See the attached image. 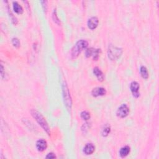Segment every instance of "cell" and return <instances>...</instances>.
Masks as SVG:
<instances>
[{
	"mask_svg": "<svg viewBox=\"0 0 159 159\" xmlns=\"http://www.w3.org/2000/svg\"><path fill=\"white\" fill-rule=\"evenodd\" d=\"M106 93V89L103 87H97L94 88L91 91V95L93 96L98 97L100 96H104Z\"/></svg>",
	"mask_w": 159,
	"mask_h": 159,
	"instance_id": "cell-8",
	"label": "cell"
},
{
	"mask_svg": "<svg viewBox=\"0 0 159 159\" xmlns=\"http://www.w3.org/2000/svg\"><path fill=\"white\" fill-rule=\"evenodd\" d=\"M63 96L64 99V103L66 106L67 108L69 110L72 107V100L70 97V92L68 91V88L66 84H63Z\"/></svg>",
	"mask_w": 159,
	"mask_h": 159,
	"instance_id": "cell-4",
	"label": "cell"
},
{
	"mask_svg": "<svg viewBox=\"0 0 159 159\" xmlns=\"http://www.w3.org/2000/svg\"><path fill=\"white\" fill-rule=\"evenodd\" d=\"M46 158H56V156L54 153H49V154H48V155L46 156Z\"/></svg>",
	"mask_w": 159,
	"mask_h": 159,
	"instance_id": "cell-22",
	"label": "cell"
},
{
	"mask_svg": "<svg viewBox=\"0 0 159 159\" xmlns=\"http://www.w3.org/2000/svg\"><path fill=\"white\" fill-rule=\"evenodd\" d=\"M56 10H54V14H53V19H54V21L56 23H57L59 24H60V22L59 21V18H57V14H56Z\"/></svg>",
	"mask_w": 159,
	"mask_h": 159,
	"instance_id": "cell-20",
	"label": "cell"
},
{
	"mask_svg": "<svg viewBox=\"0 0 159 159\" xmlns=\"http://www.w3.org/2000/svg\"><path fill=\"white\" fill-rule=\"evenodd\" d=\"M36 147L39 152H43L47 147V142L44 139H39L36 142Z\"/></svg>",
	"mask_w": 159,
	"mask_h": 159,
	"instance_id": "cell-9",
	"label": "cell"
},
{
	"mask_svg": "<svg viewBox=\"0 0 159 159\" xmlns=\"http://www.w3.org/2000/svg\"><path fill=\"white\" fill-rule=\"evenodd\" d=\"M111 132V127L108 124H106L104 126L103 128L101 130V134L103 137H106L109 135V134Z\"/></svg>",
	"mask_w": 159,
	"mask_h": 159,
	"instance_id": "cell-15",
	"label": "cell"
},
{
	"mask_svg": "<svg viewBox=\"0 0 159 159\" xmlns=\"http://www.w3.org/2000/svg\"><path fill=\"white\" fill-rule=\"evenodd\" d=\"M98 19L96 17H92L88 19V26L89 29L93 30L96 29L98 25Z\"/></svg>",
	"mask_w": 159,
	"mask_h": 159,
	"instance_id": "cell-10",
	"label": "cell"
},
{
	"mask_svg": "<svg viewBox=\"0 0 159 159\" xmlns=\"http://www.w3.org/2000/svg\"><path fill=\"white\" fill-rule=\"evenodd\" d=\"M140 73L142 77L144 79H147L149 78V72L147 69L144 66H142L140 68Z\"/></svg>",
	"mask_w": 159,
	"mask_h": 159,
	"instance_id": "cell-16",
	"label": "cell"
},
{
	"mask_svg": "<svg viewBox=\"0 0 159 159\" xmlns=\"http://www.w3.org/2000/svg\"><path fill=\"white\" fill-rule=\"evenodd\" d=\"M31 113L32 116H33L34 119H35L36 121L38 122L39 124L41 126L45 131H46L48 135L50 136V128L48 127V125L47 123L46 119L44 117V116L35 109H32Z\"/></svg>",
	"mask_w": 159,
	"mask_h": 159,
	"instance_id": "cell-1",
	"label": "cell"
},
{
	"mask_svg": "<svg viewBox=\"0 0 159 159\" xmlns=\"http://www.w3.org/2000/svg\"><path fill=\"white\" fill-rule=\"evenodd\" d=\"M122 53H123V50L121 48L115 47L111 45L109 47L108 57L112 60H115L119 58Z\"/></svg>",
	"mask_w": 159,
	"mask_h": 159,
	"instance_id": "cell-3",
	"label": "cell"
},
{
	"mask_svg": "<svg viewBox=\"0 0 159 159\" xmlns=\"http://www.w3.org/2000/svg\"><path fill=\"white\" fill-rule=\"evenodd\" d=\"M88 43L85 40H80L76 42L75 46L72 49L71 55L73 59H76L83 50L87 48Z\"/></svg>",
	"mask_w": 159,
	"mask_h": 159,
	"instance_id": "cell-2",
	"label": "cell"
},
{
	"mask_svg": "<svg viewBox=\"0 0 159 159\" xmlns=\"http://www.w3.org/2000/svg\"><path fill=\"white\" fill-rule=\"evenodd\" d=\"M93 73L97 77L98 80L100 81H103L104 79V76L103 73L101 72V70L98 67H95L93 69Z\"/></svg>",
	"mask_w": 159,
	"mask_h": 159,
	"instance_id": "cell-12",
	"label": "cell"
},
{
	"mask_svg": "<svg viewBox=\"0 0 159 159\" xmlns=\"http://www.w3.org/2000/svg\"><path fill=\"white\" fill-rule=\"evenodd\" d=\"M10 10H11L10 9V8H8V11H9L10 16V18H11V21H12V22H13V24H16L18 23V20H17V19H16V18L14 17V16H13V14H12V13H11Z\"/></svg>",
	"mask_w": 159,
	"mask_h": 159,
	"instance_id": "cell-19",
	"label": "cell"
},
{
	"mask_svg": "<svg viewBox=\"0 0 159 159\" xmlns=\"http://www.w3.org/2000/svg\"><path fill=\"white\" fill-rule=\"evenodd\" d=\"M41 3H42V6L43 7V9H44V11H46L47 9V1H42Z\"/></svg>",
	"mask_w": 159,
	"mask_h": 159,
	"instance_id": "cell-21",
	"label": "cell"
},
{
	"mask_svg": "<svg viewBox=\"0 0 159 159\" xmlns=\"http://www.w3.org/2000/svg\"><path fill=\"white\" fill-rule=\"evenodd\" d=\"M130 151V148L129 146L128 145L124 146L120 149V151H119L120 156L121 157H126L129 154Z\"/></svg>",
	"mask_w": 159,
	"mask_h": 159,
	"instance_id": "cell-13",
	"label": "cell"
},
{
	"mask_svg": "<svg viewBox=\"0 0 159 159\" xmlns=\"http://www.w3.org/2000/svg\"><path fill=\"white\" fill-rule=\"evenodd\" d=\"M95 150V147L93 144H87L83 149V152L86 155H91Z\"/></svg>",
	"mask_w": 159,
	"mask_h": 159,
	"instance_id": "cell-11",
	"label": "cell"
},
{
	"mask_svg": "<svg viewBox=\"0 0 159 159\" xmlns=\"http://www.w3.org/2000/svg\"><path fill=\"white\" fill-rule=\"evenodd\" d=\"M139 88H140L139 84L137 81H132V82L130 83V91H131L133 96L135 98H139L140 96V93L139 92Z\"/></svg>",
	"mask_w": 159,
	"mask_h": 159,
	"instance_id": "cell-7",
	"label": "cell"
},
{
	"mask_svg": "<svg viewBox=\"0 0 159 159\" xmlns=\"http://www.w3.org/2000/svg\"><path fill=\"white\" fill-rule=\"evenodd\" d=\"M13 9L14 11L18 14H22L23 13V7L19 5V4L18 2H13Z\"/></svg>",
	"mask_w": 159,
	"mask_h": 159,
	"instance_id": "cell-14",
	"label": "cell"
},
{
	"mask_svg": "<svg viewBox=\"0 0 159 159\" xmlns=\"http://www.w3.org/2000/svg\"><path fill=\"white\" fill-rule=\"evenodd\" d=\"M80 115H81V118H82V119L84 120L87 121V120L89 119V118H90V114H89V113H88L87 111H84L83 112H81Z\"/></svg>",
	"mask_w": 159,
	"mask_h": 159,
	"instance_id": "cell-17",
	"label": "cell"
},
{
	"mask_svg": "<svg viewBox=\"0 0 159 159\" xmlns=\"http://www.w3.org/2000/svg\"><path fill=\"white\" fill-rule=\"evenodd\" d=\"M12 43H13V46L15 47H20V41L18 39V38H13V39H12Z\"/></svg>",
	"mask_w": 159,
	"mask_h": 159,
	"instance_id": "cell-18",
	"label": "cell"
},
{
	"mask_svg": "<svg viewBox=\"0 0 159 159\" xmlns=\"http://www.w3.org/2000/svg\"><path fill=\"white\" fill-rule=\"evenodd\" d=\"M100 49H95L94 48H87L86 52H85V55H86L87 57H89L93 56V59L96 60L99 57Z\"/></svg>",
	"mask_w": 159,
	"mask_h": 159,
	"instance_id": "cell-6",
	"label": "cell"
},
{
	"mask_svg": "<svg viewBox=\"0 0 159 159\" xmlns=\"http://www.w3.org/2000/svg\"><path fill=\"white\" fill-rule=\"evenodd\" d=\"M130 112L129 108L127 105L124 104H122L121 106L118 108L117 111V116L121 118H124L127 116Z\"/></svg>",
	"mask_w": 159,
	"mask_h": 159,
	"instance_id": "cell-5",
	"label": "cell"
}]
</instances>
